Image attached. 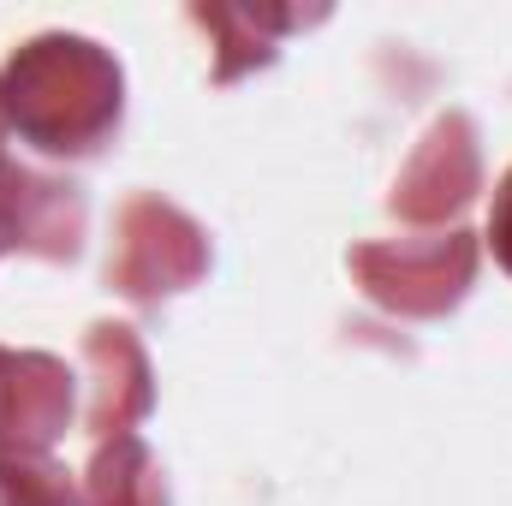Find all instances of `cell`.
<instances>
[{"label":"cell","instance_id":"cell-1","mask_svg":"<svg viewBox=\"0 0 512 506\" xmlns=\"http://www.w3.org/2000/svg\"><path fill=\"white\" fill-rule=\"evenodd\" d=\"M0 114L30 149L54 161H90L126 120V72L114 48L78 30H42L0 66Z\"/></svg>","mask_w":512,"mask_h":506},{"label":"cell","instance_id":"cell-2","mask_svg":"<svg viewBox=\"0 0 512 506\" xmlns=\"http://www.w3.org/2000/svg\"><path fill=\"white\" fill-rule=\"evenodd\" d=\"M477 262H483V239L465 227L447 233H423V239H370L352 245L346 268L358 280V292L405 322H441L465 304V292L477 286Z\"/></svg>","mask_w":512,"mask_h":506},{"label":"cell","instance_id":"cell-3","mask_svg":"<svg viewBox=\"0 0 512 506\" xmlns=\"http://www.w3.org/2000/svg\"><path fill=\"white\" fill-rule=\"evenodd\" d=\"M209 274V233L191 221L179 203L161 191H131L114 215V251H108V286L137 304L155 310L179 292H191Z\"/></svg>","mask_w":512,"mask_h":506},{"label":"cell","instance_id":"cell-4","mask_svg":"<svg viewBox=\"0 0 512 506\" xmlns=\"http://www.w3.org/2000/svg\"><path fill=\"white\" fill-rule=\"evenodd\" d=\"M483 191V137L477 120L465 108H447L435 114L429 131L417 137L411 161L399 167L393 191H387V209L411 227H435L447 215H465Z\"/></svg>","mask_w":512,"mask_h":506},{"label":"cell","instance_id":"cell-5","mask_svg":"<svg viewBox=\"0 0 512 506\" xmlns=\"http://www.w3.org/2000/svg\"><path fill=\"white\" fill-rule=\"evenodd\" d=\"M90 233L84 185L30 173L0 155V251H24L42 262H72Z\"/></svg>","mask_w":512,"mask_h":506},{"label":"cell","instance_id":"cell-6","mask_svg":"<svg viewBox=\"0 0 512 506\" xmlns=\"http://www.w3.org/2000/svg\"><path fill=\"white\" fill-rule=\"evenodd\" d=\"M78 411V376L54 352L0 346V459H42Z\"/></svg>","mask_w":512,"mask_h":506},{"label":"cell","instance_id":"cell-7","mask_svg":"<svg viewBox=\"0 0 512 506\" xmlns=\"http://www.w3.org/2000/svg\"><path fill=\"white\" fill-rule=\"evenodd\" d=\"M84 370H90V411H84V423H90L96 441L131 435L155 411V370H149V352H143L131 322H90Z\"/></svg>","mask_w":512,"mask_h":506},{"label":"cell","instance_id":"cell-8","mask_svg":"<svg viewBox=\"0 0 512 506\" xmlns=\"http://www.w3.org/2000/svg\"><path fill=\"white\" fill-rule=\"evenodd\" d=\"M328 6H251V0H197L191 6V24L215 36V84H233L256 66H274L280 54V36L286 30H304V24H322Z\"/></svg>","mask_w":512,"mask_h":506},{"label":"cell","instance_id":"cell-9","mask_svg":"<svg viewBox=\"0 0 512 506\" xmlns=\"http://www.w3.org/2000/svg\"><path fill=\"white\" fill-rule=\"evenodd\" d=\"M78 483H84V506H173L167 471H161V459L149 453L143 435L96 441Z\"/></svg>","mask_w":512,"mask_h":506},{"label":"cell","instance_id":"cell-10","mask_svg":"<svg viewBox=\"0 0 512 506\" xmlns=\"http://www.w3.org/2000/svg\"><path fill=\"white\" fill-rule=\"evenodd\" d=\"M0 506H84V483L54 459H0Z\"/></svg>","mask_w":512,"mask_h":506},{"label":"cell","instance_id":"cell-11","mask_svg":"<svg viewBox=\"0 0 512 506\" xmlns=\"http://www.w3.org/2000/svg\"><path fill=\"white\" fill-rule=\"evenodd\" d=\"M489 251H495V262L512 274V167L501 173L495 203H489Z\"/></svg>","mask_w":512,"mask_h":506},{"label":"cell","instance_id":"cell-12","mask_svg":"<svg viewBox=\"0 0 512 506\" xmlns=\"http://www.w3.org/2000/svg\"><path fill=\"white\" fill-rule=\"evenodd\" d=\"M0 137H6V114H0Z\"/></svg>","mask_w":512,"mask_h":506}]
</instances>
